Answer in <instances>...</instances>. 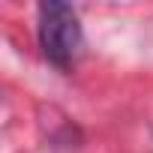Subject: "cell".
<instances>
[{
    "mask_svg": "<svg viewBox=\"0 0 153 153\" xmlns=\"http://www.w3.org/2000/svg\"><path fill=\"white\" fill-rule=\"evenodd\" d=\"M36 39L42 57L54 69H72L84 51V30L78 9L63 0H45L36 6Z\"/></svg>",
    "mask_w": 153,
    "mask_h": 153,
    "instance_id": "1",
    "label": "cell"
}]
</instances>
